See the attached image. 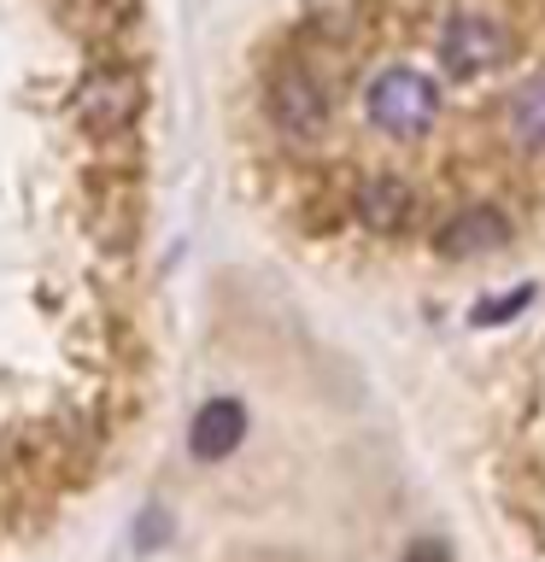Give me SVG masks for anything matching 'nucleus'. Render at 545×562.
Here are the masks:
<instances>
[{
  "mask_svg": "<svg viewBox=\"0 0 545 562\" xmlns=\"http://www.w3.org/2000/svg\"><path fill=\"white\" fill-rule=\"evenodd\" d=\"M364 123L387 140H422L440 123V88L416 65H381L364 82Z\"/></svg>",
  "mask_w": 545,
  "mask_h": 562,
  "instance_id": "1",
  "label": "nucleus"
},
{
  "mask_svg": "<svg viewBox=\"0 0 545 562\" xmlns=\"http://www.w3.org/2000/svg\"><path fill=\"white\" fill-rule=\"evenodd\" d=\"M264 112H270L276 135H281V140H293V147H311V140H323V135H329V123H334L329 88L316 82L305 65L276 70L270 88H264Z\"/></svg>",
  "mask_w": 545,
  "mask_h": 562,
  "instance_id": "2",
  "label": "nucleus"
},
{
  "mask_svg": "<svg viewBox=\"0 0 545 562\" xmlns=\"http://www.w3.org/2000/svg\"><path fill=\"white\" fill-rule=\"evenodd\" d=\"M504 123H510V135H516V147L545 153V77H527L516 94H510Z\"/></svg>",
  "mask_w": 545,
  "mask_h": 562,
  "instance_id": "8",
  "label": "nucleus"
},
{
  "mask_svg": "<svg viewBox=\"0 0 545 562\" xmlns=\"http://www.w3.org/2000/svg\"><path fill=\"white\" fill-rule=\"evenodd\" d=\"M510 59V35L504 24H492L487 12H457L446 30H440V65L452 77H487Z\"/></svg>",
  "mask_w": 545,
  "mask_h": 562,
  "instance_id": "3",
  "label": "nucleus"
},
{
  "mask_svg": "<svg viewBox=\"0 0 545 562\" xmlns=\"http://www.w3.org/2000/svg\"><path fill=\"white\" fill-rule=\"evenodd\" d=\"M241 439H246V411L235 398H211L205 411L193 416V428H188V451L200 457V463H223Z\"/></svg>",
  "mask_w": 545,
  "mask_h": 562,
  "instance_id": "6",
  "label": "nucleus"
},
{
  "mask_svg": "<svg viewBox=\"0 0 545 562\" xmlns=\"http://www.w3.org/2000/svg\"><path fill=\"white\" fill-rule=\"evenodd\" d=\"M504 240H510V217L499 205H464L446 228H440L434 246L446 258H481V252H499Z\"/></svg>",
  "mask_w": 545,
  "mask_h": 562,
  "instance_id": "5",
  "label": "nucleus"
},
{
  "mask_svg": "<svg viewBox=\"0 0 545 562\" xmlns=\"http://www.w3.org/2000/svg\"><path fill=\"white\" fill-rule=\"evenodd\" d=\"M404 562H452V551L440 539H416L411 551H404Z\"/></svg>",
  "mask_w": 545,
  "mask_h": 562,
  "instance_id": "10",
  "label": "nucleus"
},
{
  "mask_svg": "<svg viewBox=\"0 0 545 562\" xmlns=\"http://www.w3.org/2000/svg\"><path fill=\"white\" fill-rule=\"evenodd\" d=\"M77 112L94 123L100 135H123L135 123V112H141V82L130 77V70H100V77L82 82Z\"/></svg>",
  "mask_w": 545,
  "mask_h": 562,
  "instance_id": "4",
  "label": "nucleus"
},
{
  "mask_svg": "<svg viewBox=\"0 0 545 562\" xmlns=\"http://www.w3.org/2000/svg\"><path fill=\"white\" fill-rule=\"evenodd\" d=\"M527 299H534V288H516V293H504V299H487V305H475V328H492V323H504V316H516Z\"/></svg>",
  "mask_w": 545,
  "mask_h": 562,
  "instance_id": "9",
  "label": "nucleus"
},
{
  "mask_svg": "<svg viewBox=\"0 0 545 562\" xmlns=\"http://www.w3.org/2000/svg\"><path fill=\"white\" fill-rule=\"evenodd\" d=\"M411 188L399 182V176H369V182L352 193V211H358V223L369 235H399L404 223H411Z\"/></svg>",
  "mask_w": 545,
  "mask_h": 562,
  "instance_id": "7",
  "label": "nucleus"
}]
</instances>
